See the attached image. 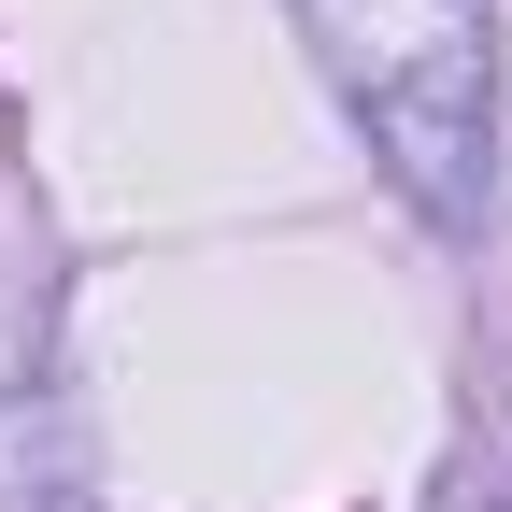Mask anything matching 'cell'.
<instances>
[{
	"label": "cell",
	"mask_w": 512,
	"mask_h": 512,
	"mask_svg": "<svg viewBox=\"0 0 512 512\" xmlns=\"http://www.w3.org/2000/svg\"><path fill=\"white\" fill-rule=\"evenodd\" d=\"M456 512H512V484H470V498H456Z\"/></svg>",
	"instance_id": "2"
},
{
	"label": "cell",
	"mask_w": 512,
	"mask_h": 512,
	"mask_svg": "<svg viewBox=\"0 0 512 512\" xmlns=\"http://www.w3.org/2000/svg\"><path fill=\"white\" fill-rule=\"evenodd\" d=\"M299 15L328 43L342 100L370 114L384 171L427 214H470L484 200V143H498V29H484V0H299Z\"/></svg>",
	"instance_id": "1"
}]
</instances>
